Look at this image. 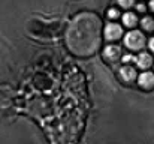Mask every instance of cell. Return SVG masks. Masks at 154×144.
<instances>
[{"mask_svg":"<svg viewBox=\"0 0 154 144\" xmlns=\"http://www.w3.org/2000/svg\"><path fill=\"white\" fill-rule=\"evenodd\" d=\"M100 18L96 14L82 12L70 21L66 30V45L76 56H91L100 47Z\"/></svg>","mask_w":154,"mask_h":144,"instance_id":"obj_1","label":"cell"},{"mask_svg":"<svg viewBox=\"0 0 154 144\" xmlns=\"http://www.w3.org/2000/svg\"><path fill=\"white\" fill-rule=\"evenodd\" d=\"M124 44L130 50H141V48L145 45V36L139 32V30H133V32H129L124 38Z\"/></svg>","mask_w":154,"mask_h":144,"instance_id":"obj_2","label":"cell"},{"mask_svg":"<svg viewBox=\"0 0 154 144\" xmlns=\"http://www.w3.org/2000/svg\"><path fill=\"white\" fill-rule=\"evenodd\" d=\"M121 33H123L121 27H120L118 24H115V23H109V24L106 26V29H105V36H106V39H109V41L118 39V38L121 36Z\"/></svg>","mask_w":154,"mask_h":144,"instance_id":"obj_3","label":"cell"},{"mask_svg":"<svg viewBox=\"0 0 154 144\" xmlns=\"http://www.w3.org/2000/svg\"><path fill=\"white\" fill-rule=\"evenodd\" d=\"M139 86L142 89H151L154 86V74H151V72H142L139 75Z\"/></svg>","mask_w":154,"mask_h":144,"instance_id":"obj_4","label":"cell"},{"mask_svg":"<svg viewBox=\"0 0 154 144\" xmlns=\"http://www.w3.org/2000/svg\"><path fill=\"white\" fill-rule=\"evenodd\" d=\"M136 63L141 69H147L153 65V57L148 54V53H141L138 57H136Z\"/></svg>","mask_w":154,"mask_h":144,"instance_id":"obj_5","label":"cell"},{"mask_svg":"<svg viewBox=\"0 0 154 144\" xmlns=\"http://www.w3.org/2000/svg\"><path fill=\"white\" fill-rule=\"evenodd\" d=\"M120 53H121L120 47H117V45H109V47L105 48V51H103V56H105L108 60H111V62H115V60L120 57Z\"/></svg>","mask_w":154,"mask_h":144,"instance_id":"obj_6","label":"cell"},{"mask_svg":"<svg viewBox=\"0 0 154 144\" xmlns=\"http://www.w3.org/2000/svg\"><path fill=\"white\" fill-rule=\"evenodd\" d=\"M120 75H121V78L124 81H132L136 77V72H135V69L132 66H124V68L120 69Z\"/></svg>","mask_w":154,"mask_h":144,"instance_id":"obj_7","label":"cell"},{"mask_svg":"<svg viewBox=\"0 0 154 144\" xmlns=\"http://www.w3.org/2000/svg\"><path fill=\"white\" fill-rule=\"evenodd\" d=\"M136 23H138V17H136L135 14L127 12V14L123 15V24H124V26H127V27H133V26H136Z\"/></svg>","mask_w":154,"mask_h":144,"instance_id":"obj_8","label":"cell"},{"mask_svg":"<svg viewBox=\"0 0 154 144\" xmlns=\"http://www.w3.org/2000/svg\"><path fill=\"white\" fill-rule=\"evenodd\" d=\"M141 24H142V27H144L145 30H148V32L154 30V18L153 17H144L142 21H141Z\"/></svg>","mask_w":154,"mask_h":144,"instance_id":"obj_9","label":"cell"},{"mask_svg":"<svg viewBox=\"0 0 154 144\" xmlns=\"http://www.w3.org/2000/svg\"><path fill=\"white\" fill-rule=\"evenodd\" d=\"M117 2H118L123 8H129V6H132V5H133V2H135V0H117Z\"/></svg>","mask_w":154,"mask_h":144,"instance_id":"obj_10","label":"cell"},{"mask_svg":"<svg viewBox=\"0 0 154 144\" xmlns=\"http://www.w3.org/2000/svg\"><path fill=\"white\" fill-rule=\"evenodd\" d=\"M108 15H109L111 18H117V17L120 15V12H118L117 9H114V8H112V9H109V11H108Z\"/></svg>","mask_w":154,"mask_h":144,"instance_id":"obj_11","label":"cell"},{"mask_svg":"<svg viewBox=\"0 0 154 144\" xmlns=\"http://www.w3.org/2000/svg\"><path fill=\"white\" fill-rule=\"evenodd\" d=\"M130 60H136V59H135L133 56H130V54H126V56L123 57V62H124V63H129Z\"/></svg>","mask_w":154,"mask_h":144,"instance_id":"obj_12","label":"cell"},{"mask_svg":"<svg viewBox=\"0 0 154 144\" xmlns=\"http://www.w3.org/2000/svg\"><path fill=\"white\" fill-rule=\"evenodd\" d=\"M148 45H150V48H151V51L154 53V38H151L150 39V42H148Z\"/></svg>","mask_w":154,"mask_h":144,"instance_id":"obj_13","label":"cell"},{"mask_svg":"<svg viewBox=\"0 0 154 144\" xmlns=\"http://www.w3.org/2000/svg\"><path fill=\"white\" fill-rule=\"evenodd\" d=\"M138 11H139V12L145 11V5H138Z\"/></svg>","mask_w":154,"mask_h":144,"instance_id":"obj_14","label":"cell"},{"mask_svg":"<svg viewBox=\"0 0 154 144\" xmlns=\"http://www.w3.org/2000/svg\"><path fill=\"white\" fill-rule=\"evenodd\" d=\"M150 8H151V11L154 12V0H151V2H150Z\"/></svg>","mask_w":154,"mask_h":144,"instance_id":"obj_15","label":"cell"}]
</instances>
